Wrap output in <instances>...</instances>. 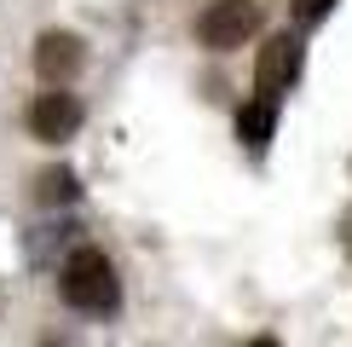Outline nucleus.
<instances>
[{
	"instance_id": "423d86ee",
	"label": "nucleus",
	"mask_w": 352,
	"mask_h": 347,
	"mask_svg": "<svg viewBox=\"0 0 352 347\" xmlns=\"http://www.w3.org/2000/svg\"><path fill=\"white\" fill-rule=\"evenodd\" d=\"M277 105H283V98H272V93H254L248 98V105L237 110V139L248 145V151H266L272 145V134H277Z\"/></svg>"
},
{
	"instance_id": "f03ea898",
	"label": "nucleus",
	"mask_w": 352,
	"mask_h": 347,
	"mask_svg": "<svg viewBox=\"0 0 352 347\" xmlns=\"http://www.w3.org/2000/svg\"><path fill=\"white\" fill-rule=\"evenodd\" d=\"M260 23H266V6L260 0H208L197 12V41L208 52H237V47H248L260 35Z\"/></svg>"
},
{
	"instance_id": "0eeeda50",
	"label": "nucleus",
	"mask_w": 352,
	"mask_h": 347,
	"mask_svg": "<svg viewBox=\"0 0 352 347\" xmlns=\"http://www.w3.org/2000/svg\"><path fill=\"white\" fill-rule=\"evenodd\" d=\"M35 197L47 202V209H58V202H76L81 185H76V174H69V168H47V174L35 180Z\"/></svg>"
},
{
	"instance_id": "20e7f679",
	"label": "nucleus",
	"mask_w": 352,
	"mask_h": 347,
	"mask_svg": "<svg viewBox=\"0 0 352 347\" xmlns=\"http://www.w3.org/2000/svg\"><path fill=\"white\" fill-rule=\"evenodd\" d=\"M81 98L69 93V87H47V93L29 105V134H35L41 145H64V139H76V127H81Z\"/></svg>"
},
{
	"instance_id": "7ed1b4c3",
	"label": "nucleus",
	"mask_w": 352,
	"mask_h": 347,
	"mask_svg": "<svg viewBox=\"0 0 352 347\" xmlns=\"http://www.w3.org/2000/svg\"><path fill=\"white\" fill-rule=\"evenodd\" d=\"M300 70H306V47H300V35H272L266 47L254 52V93L283 98L289 87L300 81Z\"/></svg>"
},
{
	"instance_id": "6e6552de",
	"label": "nucleus",
	"mask_w": 352,
	"mask_h": 347,
	"mask_svg": "<svg viewBox=\"0 0 352 347\" xmlns=\"http://www.w3.org/2000/svg\"><path fill=\"white\" fill-rule=\"evenodd\" d=\"M289 12H295V23H300V29H318V23L335 12V0H289Z\"/></svg>"
},
{
	"instance_id": "39448f33",
	"label": "nucleus",
	"mask_w": 352,
	"mask_h": 347,
	"mask_svg": "<svg viewBox=\"0 0 352 347\" xmlns=\"http://www.w3.org/2000/svg\"><path fill=\"white\" fill-rule=\"evenodd\" d=\"M81 64H87V47H81V35H69V29H47V35L35 41V76L47 87H69L81 76Z\"/></svg>"
},
{
	"instance_id": "f257e3e1",
	"label": "nucleus",
	"mask_w": 352,
	"mask_h": 347,
	"mask_svg": "<svg viewBox=\"0 0 352 347\" xmlns=\"http://www.w3.org/2000/svg\"><path fill=\"white\" fill-rule=\"evenodd\" d=\"M58 295H64L76 313H87V318H110L116 307H122V278H116L104 249L76 243V249L64 255V266H58Z\"/></svg>"
}]
</instances>
